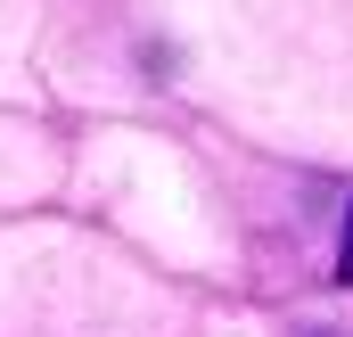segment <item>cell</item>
Segmentation results:
<instances>
[{
	"label": "cell",
	"instance_id": "6da1fadb",
	"mask_svg": "<svg viewBox=\"0 0 353 337\" xmlns=\"http://www.w3.org/2000/svg\"><path fill=\"white\" fill-rule=\"evenodd\" d=\"M337 280H353V206H345V239H337Z\"/></svg>",
	"mask_w": 353,
	"mask_h": 337
},
{
	"label": "cell",
	"instance_id": "7a4b0ae2",
	"mask_svg": "<svg viewBox=\"0 0 353 337\" xmlns=\"http://www.w3.org/2000/svg\"><path fill=\"white\" fill-rule=\"evenodd\" d=\"M296 337H337V329H296Z\"/></svg>",
	"mask_w": 353,
	"mask_h": 337
}]
</instances>
